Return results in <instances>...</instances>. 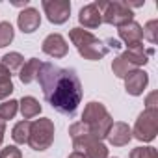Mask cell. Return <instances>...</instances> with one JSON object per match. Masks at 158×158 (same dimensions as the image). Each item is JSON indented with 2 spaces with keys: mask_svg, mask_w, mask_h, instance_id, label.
Listing matches in <instances>:
<instances>
[{
  "mask_svg": "<svg viewBox=\"0 0 158 158\" xmlns=\"http://www.w3.org/2000/svg\"><path fill=\"white\" fill-rule=\"evenodd\" d=\"M17 23H19V28H21L24 34H32V32H35V30L39 28V24H41V15H39L37 10L26 8L24 11H21Z\"/></svg>",
  "mask_w": 158,
  "mask_h": 158,
  "instance_id": "obj_13",
  "label": "cell"
},
{
  "mask_svg": "<svg viewBox=\"0 0 158 158\" xmlns=\"http://www.w3.org/2000/svg\"><path fill=\"white\" fill-rule=\"evenodd\" d=\"M78 21H80V24L84 28H99L102 24V15H101L99 8L95 4H88L80 10Z\"/></svg>",
  "mask_w": 158,
  "mask_h": 158,
  "instance_id": "obj_14",
  "label": "cell"
},
{
  "mask_svg": "<svg viewBox=\"0 0 158 158\" xmlns=\"http://www.w3.org/2000/svg\"><path fill=\"white\" fill-rule=\"evenodd\" d=\"M156 28H158V21L156 19L149 21L145 24V28H141L143 30V37H147L151 43H156Z\"/></svg>",
  "mask_w": 158,
  "mask_h": 158,
  "instance_id": "obj_24",
  "label": "cell"
},
{
  "mask_svg": "<svg viewBox=\"0 0 158 158\" xmlns=\"http://www.w3.org/2000/svg\"><path fill=\"white\" fill-rule=\"evenodd\" d=\"M69 37L73 41V45L78 48V54L86 60H101L108 54L106 45H102V41H99L91 32L84 30V28H73L69 32Z\"/></svg>",
  "mask_w": 158,
  "mask_h": 158,
  "instance_id": "obj_4",
  "label": "cell"
},
{
  "mask_svg": "<svg viewBox=\"0 0 158 158\" xmlns=\"http://www.w3.org/2000/svg\"><path fill=\"white\" fill-rule=\"evenodd\" d=\"M158 134V110H143L134 125L132 138L139 141H152Z\"/></svg>",
  "mask_w": 158,
  "mask_h": 158,
  "instance_id": "obj_7",
  "label": "cell"
},
{
  "mask_svg": "<svg viewBox=\"0 0 158 158\" xmlns=\"http://www.w3.org/2000/svg\"><path fill=\"white\" fill-rule=\"evenodd\" d=\"M119 37L127 43L128 50L134 48H141V41H143V30L138 23H128L125 26H119Z\"/></svg>",
  "mask_w": 158,
  "mask_h": 158,
  "instance_id": "obj_10",
  "label": "cell"
},
{
  "mask_svg": "<svg viewBox=\"0 0 158 158\" xmlns=\"http://www.w3.org/2000/svg\"><path fill=\"white\" fill-rule=\"evenodd\" d=\"M130 158H158L154 147H136L130 152Z\"/></svg>",
  "mask_w": 158,
  "mask_h": 158,
  "instance_id": "obj_23",
  "label": "cell"
},
{
  "mask_svg": "<svg viewBox=\"0 0 158 158\" xmlns=\"http://www.w3.org/2000/svg\"><path fill=\"white\" fill-rule=\"evenodd\" d=\"M41 48H43L45 54H48V56H52V58H63V56H67V52H69V45H67V41L63 39V35H60V34H50V35H47L45 41H43V45H41Z\"/></svg>",
  "mask_w": 158,
  "mask_h": 158,
  "instance_id": "obj_11",
  "label": "cell"
},
{
  "mask_svg": "<svg viewBox=\"0 0 158 158\" xmlns=\"http://www.w3.org/2000/svg\"><path fill=\"white\" fill-rule=\"evenodd\" d=\"M28 136H30V121H19L13 130H11V138L15 143H28Z\"/></svg>",
  "mask_w": 158,
  "mask_h": 158,
  "instance_id": "obj_18",
  "label": "cell"
},
{
  "mask_svg": "<svg viewBox=\"0 0 158 158\" xmlns=\"http://www.w3.org/2000/svg\"><path fill=\"white\" fill-rule=\"evenodd\" d=\"M11 80V74H10V71L0 63V84H4V82H10Z\"/></svg>",
  "mask_w": 158,
  "mask_h": 158,
  "instance_id": "obj_28",
  "label": "cell"
},
{
  "mask_svg": "<svg viewBox=\"0 0 158 158\" xmlns=\"http://www.w3.org/2000/svg\"><path fill=\"white\" fill-rule=\"evenodd\" d=\"M134 69H136V67H132V65H130L128 61H125L121 56L112 61V71H114V74L119 76V78H125V76H127L130 71H134Z\"/></svg>",
  "mask_w": 158,
  "mask_h": 158,
  "instance_id": "obj_22",
  "label": "cell"
},
{
  "mask_svg": "<svg viewBox=\"0 0 158 158\" xmlns=\"http://www.w3.org/2000/svg\"><path fill=\"white\" fill-rule=\"evenodd\" d=\"M95 6L99 8V11L102 15V23L114 24L117 28L132 23V19H134V13H132L128 2H119V0H115V2H102V0H99V2H95Z\"/></svg>",
  "mask_w": 158,
  "mask_h": 158,
  "instance_id": "obj_5",
  "label": "cell"
},
{
  "mask_svg": "<svg viewBox=\"0 0 158 158\" xmlns=\"http://www.w3.org/2000/svg\"><path fill=\"white\" fill-rule=\"evenodd\" d=\"M11 91H13V82H11V80H10V82H4V84H0V99L10 97Z\"/></svg>",
  "mask_w": 158,
  "mask_h": 158,
  "instance_id": "obj_26",
  "label": "cell"
},
{
  "mask_svg": "<svg viewBox=\"0 0 158 158\" xmlns=\"http://www.w3.org/2000/svg\"><path fill=\"white\" fill-rule=\"evenodd\" d=\"M19 110V102L10 99V101H4L2 104H0V119L2 121H8V119H13L15 114Z\"/></svg>",
  "mask_w": 158,
  "mask_h": 158,
  "instance_id": "obj_20",
  "label": "cell"
},
{
  "mask_svg": "<svg viewBox=\"0 0 158 158\" xmlns=\"http://www.w3.org/2000/svg\"><path fill=\"white\" fill-rule=\"evenodd\" d=\"M19 108H21V114H23V117H24L26 121L41 114V104H39V101L34 99V97H23L21 102H19Z\"/></svg>",
  "mask_w": 158,
  "mask_h": 158,
  "instance_id": "obj_16",
  "label": "cell"
},
{
  "mask_svg": "<svg viewBox=\"0 0 158 158\" xmlns=\"http://www.w3.org/2000/svg\"><path fill=\"white\" fill-rule=\"evenodd\" d=\"M108 45L110 47H114V48H119L121 45H119V41H115V39H108Z\"/></svg>",
  "mask_w": 158,
  "mask_h": 158,
  "instance_id": "obj_30",
  "label": "cell"
},
{
  "mask_svg": "<svg viewBox=\"0 0 158 158\" xmlns=\"http://www.w3.org/2000/svg\"><path fill=\"white\" fill-rule=\"evenodd\" d=\"M147 84H149V74L141 69H134L125 76V89L134 97L141 95L143 89L147 88Z\"/></svg>",
  "mask_w": 158,
  "mask_h": 158,
  "instance_id": "obj_9",
  "label": "cell"
},
{
  "mask_svg": "<svg viewBox=\"0 0 158 158\" xmlns=\"http://www.w3.org/2000/svg\"><path fill=\"white\" fill-rule=\"evenodd\" d=\"M69 158H86L84 154H80V152H71L69 154Z\"/></svg>",
  "mask_w": 158,
  "mask_h": 158,
  "instance_id": "obj_31",
  "label": "cell"
},
{
  "mask_svg": "<svg viewBox=\"0 0 158 158\" xmlns=\"http://www.w3.org/2000/svg\"><path fill=\"white\" fill-rule=\"evenodd\" d=\"M39 69H41V61H39L37 58H30V60L21 67V74H19L21 82H23V84H30V82H34L35 78H37Z\"/></svg>",
  "mask_w": 158,
  "mask_h": 158,
  "instance_id": "obj_15",
  "label": "cell"
},
{
  "mask_svg": "<svg viewBox=\"0 0 158 158\" xmlns=\"http://www.w3.org/2000/svg\"><path fill=\"white\" fill-rule=\"evenodd\" d=\"M4 132H6V123L0 119V145H2V139H4Z\"/></svg>",
  "mask_w": 158,
  "mask_h": 158,
  "instance_id": "obj_29",
  "label": "cell"
},
{
  "mask_svg": "<svg viewBox=\"0 0 158 158\" xmlns=\"http://www.w3.org/2000/svg\"><path fill=\"white\" fill-rule=\"evenodd\" d=\"M54 141V123L48 117L35 119L30 123V136H28V145L34 151H45L52 145Z\"/></svg>",
  "mask_w": 158,
  "mask_h": 158,
  "instance_id": "obj_6",
  "label": "cell"
},
{
  "mask_svg": "<svg viewBox=\"0 0 158 158\" xmlns=\"http://www.w3.org/2000/svg\"><path fill=\"white\" fill-rule=\"evenodd\" d=\"M82 123L88 125L89 134L93 138H97L99 141H102L108 136V130L114 125V119H112V115L108 114V110H106V106L102 102H89L84 108Z\"/></svg>",
  "mask_w": 158,
  "mask_h": 158,
  "instance_id": "obj_3",
  "label": "cell"
},
{
  "mask_svg": "<svg viewBox=\"0 0 158 158\" xmlns=\"http://www.w3.org/2000/svg\"><path fill=\"white\" fill-rule=\"evenodd\" d=\"M43 10L52 24H63L71 13L69 0H43Z\"/></svg>",
  "mask_w": 158,
  "mask_h": 158,
  "instance_id": "obj_8",
  "label": "cell"
},
{
  "mask_svg": "<svg viewBox=\"0 0 158 158\" xmlns=\"http://www.w3.org/2000/svg\"><path fill=\"white\" fill-rule=\"evenodd\" d=\"M0 63H2L11 73V71H17V69H21L24 65V58L19 52H10V54H4L2 56V61H0Z\"/></svg>",
  "mask_w": 158,
  "mask_h": 158,
  "instance_id": "obj_19",
  "label": "cell"
},
{
  "mask_svg": "<svg viewBox=\"0 0 158 158\" xmlns=\"http://www.w3.org/2000/svg\"><path fill=\"white\" fill-rule=\"evenodd\" d=\"M69 134L73 138V147L74 152H80L86 158H108V149L102 141H99L97 138H93L89 134L88 125H84L82 121L73 123L69 127Z\"/></svg>",
  "mask_w": 158,
  "mask_h": 158,
  "instance_id": "obj_2",
  "label": "cell"
},
{
  "mask_svg": "<svg viewBox=\"0 0 158 158\" xmlns=\"http://www.w3.org/2000/svg\"><path fill=\"white\" fill-rule=\"evenodd\" d=\"M156 99H158V93L152 91V93L147 97V108H145V110H158V106H156V104H158Z\"/></svg>",
  "mask_w": 158,
  "mask_h": 158,
  "instance_id": "obj_27",
  "label": "cell"
},
{
  "mask_svg": "<svg viewBox=\"0 0 158 158\" xmlns=\"http://www.w3.org/2000/svg\"><path fill=\"white\" fill-rule=\"evenodd\" d=\"M147 56H149V52H145L143 50V47L141 48H134V50H127V52H123L121 54V58L125 60V61H128L132 67H139V65H145L149 60H147Z\"/></svg>",
  "mask_w": 158,
  "mask_h": 158,
  "instance_id": "obj_17",
  "label": "cell"
},
{
  "mask_svg": "<svg viewBox=\"0 0 158 158\" xmlns=\"http://www.w3.org/2000/svg\"><path fill=\"white\" fill-rule=\"evenodd\" d=\"M106 138H108V141H110L112 145L123 147V145H127V143L132 139V130H130V127H128L127 123L117 121V123H114V125L110 127Z\"/></svg>",
  "mask_w": 158,
  "mask_h": 158,
  "instance_id": "obj_12",
  "label": "cell"
},
{
  "mask_svg": "<svg viewBox=\"0 0 158 158\" xmlns=\"http://www.w3.org/2000/svg\"><path fill=\"white\" fill-rule=\"evenodd\" d=\"M37 80L47 102L63 115H73L82 101V84L73 69L41 63Z\"/></svg>",
  "mask_w": 158,
  "mask_h": 158,
  "instance_id": "obj_1",
  "label": "cell"
},
{
  "mask_svg": "<svg viewBox=\"0 0 158 158\" xmlns=\"http://www.w3.org/2000/svg\"><path fill=\"white\" fill-rule=\"evenodd\" d=\"M15 37V30L11 26V23L4 21V23H0V48H4L8 47Z\"/></svg>",
  "mask_w": 158,
  "mask_h": 158,
  "instance_id": "obj_21",
  "label": "cell"
},
{
  "mask_svg": "<svg viewBox=\"0 0 158 158\" xmlns=\"http://www.w3.org/2000/svg\"><path fill=\"white\" fill-rule=\"evenodd\" d=\"M0 158H23V152L15 145H8L0 151Z\"/></svg>",
  "mask_w": 158,
  "mask_h": 158,
  "instance_id": "obj_25",
  "label": "cell"
}]
</instances>
